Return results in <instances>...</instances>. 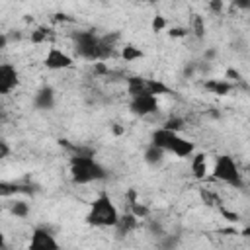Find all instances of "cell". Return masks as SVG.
Instances as JSON below:
<instances>
[{"mask_svg":"<svg viewBox=\"0 0 250 250\" xmlns=\"http://www.w3.org/2000/svg\"><path fill=\"white\" fill-rule=\"evenodd\" d=\"M162 127H164V129H170V131H174V133H180V129L184 127V119H180V117H172V119H168Z\"/></svg>","mask_w":250,"mask_h":250,"instance_id":"20","label":"cell"},{"mask_svg":"<svg viewBox=\"0 0 250 250\" xmlns=\"http://www.w3.org/2000/svg\"><path fill=\"white\" fill-rule=\"evenodd\" d=\"M33 107L35 109H41V111H47V109H53L55 107V90L51 86H43L35 92L33 96Z\"/></svg>","mask_w":250,"mask_h":250,"instance_id":"11","label":"cell"},{"mask_svg":"<svg viewBox=\"0 0 250 250\" xmlns=\"http://www.w3.org/2000/svg\"><path fill=\"white\" fill-rule=\"evenodd\" d=\"M127 92L131 98L137 96H158V94H168L170 90L160 82L152 78H143V76H131L127 78Z\"/></svg>","mask_w":250,"mask_h":250,"instance_id":"6","label":"cell"},{"mask_svg":"<svg viewBox=\"0 0 250 250\" xmlns=\"http://www.w3.org/2000/svg\"><path fill=\"white\" fill-rule=\"evenodd\" d=\"M20 191H25L23 188L16 186V184H8V182H0V195H16Z\"/></svg>","mask_w":250,"mask_h":250,"instance_id":"18","label":"cell"},{"mask_svg":"<svg viewBox=\"0 0 250 250\" xmlns=\"http://www.w3.org/2000/svg\"><path fill=\"white\" fill-rule=\"evenodd\" d=\"M150 25H152V31H154V33H158V31H162V29L166 27V20H164L162 16H154Z\"/></svg>","mask_w":250,"mask_h":250,"instance_id":"22","label":"cell"},{"mask_svg":"<svg viewBox=\"0 0 250 250\" xmlns=\"http://www.w3.org/2000/svg\"><path fill=\"white\" fill-rule=\"evenodd\" d=\"M119 221V209L115 207L109 193L102 191L92 203L86 213V223L96 229H113Z\"/></svg>","mask_w":250,"mask_h":250,"instance_id":"3","label":"cell"},{"mask_svg":"<svg viewBox=\"0 0 250 250\" xmlns=\"http://www.w3.org/2000/svg\"><path fill=\"white\" fill-rule=\"evenodd\" d=\"M6 45H8V37H6L4 33H0V51H2Z\"/></svg>","mask_w":250,"mask_h":250,"instance_id":"29","label":"cell"},{"mask_svg":"<svg viewBox=\"0 0 250 250\" xmlns=\"http://www.w3.org/2000/svg\"><path fill=\"white\" fill-rule=\"evenodd\" d=\"M121 57H123L127 62H131V61L143 59L145 55H143V51H141V49H137L135 45H125V47L121 49Z\"/></svg>","mask_w":250,"mask_h":250,"instance_id":"16","label":"cell"},{"mask_svg":"<svg viewBox=\"0 0 250 250\" xmlns=\"http://www.w3.org/2000/svg\"><path fill=\"white\" fill-rule=\"evenodd\" d=\"M205 88L209 90V92H213V94H217V96H227L230 90H232V84L230 82H225V80H207L205 82Z\"/></svg>","mask_w":250,"mask_h":250,"instance_id":"15","label":"cell"},{"mask_svg":"<svg viewBox=\"0 0 250 250\" xmlns=\"http://www.w3.org/2000/svg\"><path fill=\"white\" fill-rule=\"evenodd\" d=\"M47 31H49V29H45V27H39V29H37V31L31 35V39H33L35 43H41V41L47 37Z\"/></svg>","mask_w":250,"mask_h":250,"instance_id":"24","label":"cell"},{"mask_svg":"<svg viewBox=\"0 0 250 250\" xmlns=\"http://www.w3.org/2000/svg\"><path fill=\"white\" fill-rule=\"evenodd\" d=\"M193 33H195L197 37H203V35H205V21H203L201 16H195V18H193Z\"/></svg>","mask_w":250,"mask_h":250,"instance_id":"21","label":"cell"},{"mask_svg":"<svg viewBox=\"0 0 250 250\" xmlns=\"http://www.w3.org/2000/svg\"><path fill=\"white\" fill-rule=\"evenodd\" d=\"M191 174L195 180H203L207 176V156L203 152L193 154L191 158Z\"/></svg>","mask_w":250,"mask_h":250,"instance_id":"13","label":"cell"},{"mask_svg":"<svg viewBox=\"0 0 250 250\" xmlns=\"http://www.w3.org/2000/svg\"><path fill=\"white\" fill-rule=\"evenodd\" d=\"M213 57H215V51H213V49L205 51V59H213Z\"/></svg>","mask_w":250,"mask_h":250,"instance_id":"30","label":"cell"},{"mask_svg":"<svg viewBox=\"0 0 250 250\" xmlns=\"http://www.w3.org/2000/svg\"><path fill=\"white\" fill-rule=\"evenodd\" d=\"M211 176H213L215 180L223 182V184L232 186V188H242V186H244L240 168H238L236 160H234L230 154H221V156H217Z\"/></svg>","mask_w":250,"mask_h":250,"instance_id":"5","label":"cell"},{"mask_svg":"<svg viewBox=\"0 0 250 250\" xmlns=\"http://www.w3.org/2000/svg\"><path fill=\"white\" fill-rule=\"evenodd\" d=\"M27 250H61L55 234L45 227H35L31 230Z\"/></svg>","mask_w":250,"mask_h":250,"instance_id":"7","label":"cell"},{"mask_svg":"<svg viewBox=\"0 0 250 250\" xmlns=\"http://www.w3.org/2000/svg\"><path fill=\"white\" fill-rule=\"evenodd\" d=\"M150 145L158 146V148L164 150V152H172V154H176L178 158L193 156V150H195L193 141L182 137L180 133H174V131H170V129H164V127H158L156 131H152V135H150Z\"/></svg>","mask_w":250,"mask_h":250,"instance_id":"4","label":"cell"},{"mask_svg":"<svg viewBox=\"0 0 250 250\" xmlns=\"http://www.w3.org/2000/svg\"><path fill=\"white\" fill-rule=\"evenodd\" d=\"M18 84H20V74L16 66L10 62H0V96L10 94Z\"/></svg>","mask_w":250,"mask_h":250,"instance_id":"10","label":"cell"},{"mask_svg":"<svg viewBox=\"0 0 250 250\" xmlns=\"http://www.w3.org/2000/svg\"><path fill=\"white\" fill-rule=\"evenodd\" d=\"M6 248V234H4V230L0 229V250H4Z\"/></svg>","mask_w":250,"mask_h":250,"instance_id":"28","label":"cell"},{"mask_svg":"<svg viewBox=\"0 0 250 250\" xmlns=\"http://www.w3.org/2000/svg\"><path fill=\"white\" fill-rule=\"evenodd\" d=\"M10 213H12L14 217H20V219L27 217V215H29V205H27V201H14V203L10 205Z\"/></svg>","mask_w":250,"mask_h":250,"instance_id":"17","label":"cell"},{"mask_svg":"<svg viewBox=\"0 0 250 250\" xmlns=\"http://www.w3.org/2000/svg\"><path fill=\"white\" fill-rule=\"evenodd\" d=\"M113 39H117V35L109 39V35H98L92 29L72 33V45H74L76 55L92 62L105 61L113 55Z\"/></svg>","mask_w":250,"mask_h":250,"instance_id":"1","label":"cell"},{"mask_svg":"<svg viewBox=\"0 0 250 250\" xmlns=\"http://www.w3.org/2000/svg\"><path fill=\"white\" fill-rule=\"evenodd\" d=\"M223 6H225V4H223L221 0H213V2H209V8H211L213 12H221V10H223Z\"/></svg>","mask_w":250,"mask_h":250,"instance_id":"25","label":"cell"},{"mask_svg":"<svg viewBox=\"0 0 250 250\" xmlns=\"http://www.w3.org/2000/svg\"><path fill=\"white\" fill-rule=\"evenodd\" d=\"M170 35H174V37H182V35H186V31L180 29V27H174V29L170 31Z\"/></svg>","mask_w":250,"mask_h":250,"instance_id":"26","label":"cell"},{"mask_svg":"<svg viewBox=\"0 0 250 250\" xmlns=\"http://www.w3.org/2000/svg\"><path fill=\"white\" fill-rule=\"evenodd\" d=\"M178 244V236H172V234H166L160 238V250H174Z\"/></svg>","mask_w":250,"mask_h":250,"instance_id":"19","label":"cell"},{"mask_svg":"<svg viewBox=\"0 0 250 250\" xmlns=\"http://www.w3.org/2000/svg\"><path fill=\"white\" fill-rule=\"evenodd\" d=\"M227 76H229V78H234V80H240V74H238L236 70H232V68L227 70Z\"/></svg>","mask_w":250,"mask_h":250,"instance_id":"27","label":"cell"},{"mask_svg":"<svg viewBox=\"0 0 250 250\" xmlns=\"http://www.w3.org/2000/svg\"><path fill=\"white\" fill-rule=\"evenodd\" d=\"M164 150H160L158 146H154V145H150L148 143V146L145 148V154H143V158H145V162L146 164H150V166H156V164H160L162 160H164Z\"/></svg>","mask_w":250,"mask_h":250,"instance_id":"14","label":"cell"},{"mask_svg":"<svg viewBox=\"0 0 250 250\" xmlns=\"http://www.w3.org/2000/svg\"><path fill=\"white\" fill-rule=\"evenodd\" d=\"M129 109L137 117H146V115L158 111V98L156 96H137V98H131Z\"/></svg>","mask_w":250,"mask_h":250,"instance_id":"9","label":"cell"},{"mask_svg":"<svg viewBox=\"0 0 250 250\" xmlns=\"http://www.w3.org/2000/svg\"><path fill=\"white\" fill-rule=\"evenodd\" d=\"M10 152H12V148H10V145H8V141H4V139H0V160H4V158H8V156H10Z\"/></svg>","mask_w":250,"mask_h":250,"instance_id":"23","label":"cell"},{"mask_svg":"<svg viewBox=\"0 0 250 250\" xmlns=\"http://www.w3.org/2000/svg\"><path fill=\"white\" fill-rule=\"evenodd\" d=\"M43 64L49 70H66V68L74 66V59L66 51H62L59 47H49V51H47V55L43 59Z\"/></svg>","mask_w":250,"mask_h":250,"instance_id":"8","label":"cell"},{"mask_svg":"<svg viewBox=\"0 0 250 250\" xmlns=\"http://www.w3.org/2000/svg\"><path fill=\"white\" fill-rule=\"evenodd\" d=\"M70 180L78 186L84 184H92V182H100L107 178V170L94 158L92 150L82 152L80 148L76 150V154L70 156Z\"/></svg>","mask_w":250,"mask_h":250,"instance_id":"2","label":"cell"},{"mask_svg":"<svg viewBox=\"0 0 250 250\" xmlns=\"http://www.w3.org/2000/svg\"><path fill=\"white\" fill-rule=\"evenodd\" d=\"M137 225H139V219L133 213H125V215H119V221L113 229L117 230V236H127L137 229Z\"/></svg>","mask_w":250,"mask_h":250,"instance_id":"12","label":"cell"}]
</instances>
